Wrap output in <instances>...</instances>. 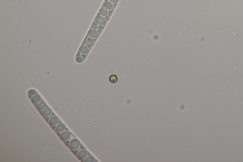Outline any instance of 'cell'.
<instances>
[{
  "instance_id": "obj_4",
  "label": "cell",
  "mask_w": 243,
  "mask_h": 162,
  "mask_svg": "<svg viewBox=\"0 0 243 162\" xmlns=\"http://www.w3.org/2000/svg\"><path fill=\"white\" fill-rule=\"evenodd\" d=\"M79 50L81 52H82L83 53H87L89 51L88 48L85 46H81L79 49Z\"/></svg>"
},
{
  "instance_id": "obj_5",
  "label": "cell",
  "mask_w": 243,
  "mask_h": 162,
  "mask_svg": "<svg viewBox=\"0 0 243 162\" xmlns=\"http://www.w3.org/2000/svg\"><path fill=\"white\" fill-rule=\"evenodd\" d=\"M104 6L106 9L108 10H112L113 8V4L110 2H106L104 4Z\"/></svg>"
},
{
  "instance_id": "obj_7",
  "label": "cell",
  "mask_w": 243,
  "mask_h": 162,
  "mask_svg": "<svg viewBox=\"0 0 243 162\" xmlns=\"http://www.w3.org/2000/svg\"><path fill=\"white\" fill-rule=\"evenodd\" d=\"M91 28L94 30H97V29H98L99 28V26L97 24V23H93L91 26Z\"/></svg>"
},
{
  "instance_id": "obj_3",
  "label": "cell",
  "mask_w": 243,
  "mask_h": 162,
  "mask_svg": "<svg viewBox=\"0 0 243 162\" xmlns=\"http://www.w3.org/2000/svg\"><path fill=\"white\" fill-rule=\"evenodd\" d=\"M117 80H118L117 77L115 75H112L109 78V81L111 83H113L116 82Z\"/></svg>"
},
{
  "instance_id": "obj_6",
  "label": "cell",
  "mask_w": 243,
  "mask_h": 162,
  "mask_svg": "<svg viewBox=\"0 0 243 162\" xmlns=\"http://www.w3.org/2000/svg\"><path fill=\"white\" fill-rule=\"evenodd\" d=\"M99 13H100V14L102 16H106V15H107V14H108V11H107V10L106 9L102 8V9H100V10L99 11Z\"/></svg>"
},
{
  "instance_id": "obj_8",
  "label": "cell",
  "mask_w": 243,
  "mask_h": 162,
  "mask_svg": "<svg viewBox=\"0 0 243 162\" xmlns=\"http://www.w3.org/2000/svg\"><path fill=\"white\" fill-rule=\"evenodd\" d=\"M119 0H109V1L113 3H116L119 1Z\"/></svg>"
},
{
  "instance_id": "obj_1",
  "label": "cell",
  "mask_w": 243,
  "mask_h": 162,
  "mask_svg": "<svg viewBox=\"0 0 243 162\" xmlns=\"http://www.w3.org/2000/svg\"><path fill=\"white\" fill-rule=\"evenodd\" d=\"M88 35L89 36H90L91 38L93 39H96L98 36V33L97 31H96L94 29H91L89 31Z\"/></svg>"
},
{
  "instance_id": "obj_2",
  "label": "cell",
  "mask_w": 243,
  "mask_h": 162,
  "mask_svg": "<svg viewBox=\"0 0 243 162\" xmlns=\"http://www.w3.org/2000/svg\"><path fill=\"white\" fill-rule=\"evenodd\" d=\"M95 21L96 23H97L98 25H103L105 23V20L104 18L101 16L97 17L95 19Z\"/></svg>"
}]
</instances>
